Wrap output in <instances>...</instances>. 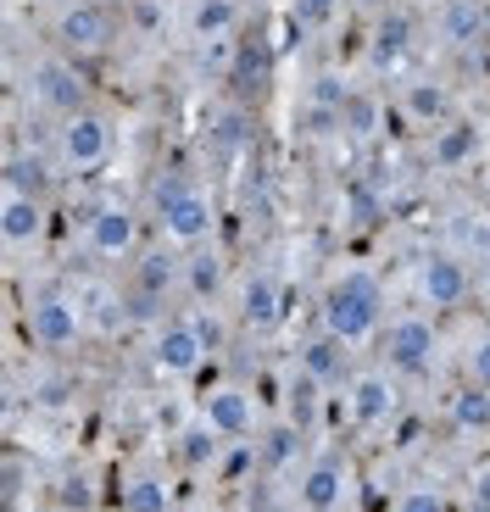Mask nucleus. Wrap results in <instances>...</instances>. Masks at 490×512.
Wrapping results in <instances>:
<instances>
[{"label": "nucleus", "instance_id": "obj_1", "mask_svg": "<svg viewBox=\"0 0 490 512\" xmlns=\"http://www.w3.org/2000/svg\"><path fill=\"white\" fill-rule=\"evenodd\" d=\"M379 318H385V284L368 268H346L323 295V334H335L340 346L374 340Z\"/></svg>", "mask_w": 490, "mask_h": 512}, {"label": "nucleus", "instance_id": "obj_2", "mask_svg": "<svg viewBox=\"0 0 490 512\" xmlns=\"http://www.w3.org/2000/svg\"><path fill=\"white\" fill-rule=\"evenodd\" d=\"M156 223H162V234L173 245H201L212 234V195L195 190L179 173H168L156 184Z\"/></svg>", "mask_w": 490, "mask_h": 512}, {"label": "nucleus", "instance_id": "obj_3", "mask_svg": "<svg viewBox=\"0 0 490 512\" xmlns=\"http://www.w3.org/2000/svg\"><path fill=\"white\" fill-rule=\"evenodd\" d=\"M28 340L39 351H51V357H67L84 340V318H78V307L62 290H34V301H28Z\"/></svg>", "mask_w": 490, "mask_h": 512}, {"label": "nucleus", "instance_id": "obj_4", "mask_svg": "<svg viewBox=\"0 0 490 512\" xmlns=\"http://www.w3.org/2000/svg\"><path fill=\"white\" fill-rule=\"evenodd\" d=\"M56 156H62V167H67V173H78V179L101 173L106 156H112V123H106L101 112L67 117L62 134H56Z\"/></svg>", "mask_w": 490, "mask_h": 512}, {"label": "nucleus", "instance_id": "obj_5", "mask_svg": "<svg viewBox=\"0 0 490 512\" xmlns=\"http://www.w3.org/2000/svg\"><path fill=\"white\" fill-rule=\"evenodd\" d=\"M468 268H463V256L457 251H435L418 262V301L424 307H440V312H452L468 301Z\"/></svg>", "mask_w": 490, "mask_h": 512}, {"label": "nucleus", "instance_id": "obj_6", "mask_svg": "<svg viewBox=\"0 0 490 512\" xmlns=\"http://www.w3.org/2000/svg\"><path fill=\"white\" fill-rule=\"evenodd\" d=\"M156 368L168 373V379H190L201 362H207V334L201 323H156V346H151Z\"/></svg>", "mask_w": 490, "mask_h": 512}, {"label": "nucleus", "instance_id": "obj_7", "mask_svg": "<svg viewBox=\"0 0 490 512\" xmlns=\"http://www.w3.org/2000/svg\"><path fill=\"white\" fill-rule=\"evenodd\" d=\"M112 34H117V17L106 12L101 0H78V6H67V12L56 17V39H62L67 51H78V56L106 51Z\"/></svg>", "mask_w": 490, "mask_h": 512}, {"label": "nucleus", "instance_id": "obj_8", "mask_svg": "<svg viewBox=\"0 0 490 512\" xmlns=\"http://www.w3.org/2000/svg\"><path fill=\"white\" fill-rule=\"evenodd\" d=\"M84 245L101 262H123L140 245V218H134L129 206H95L90 223H84Z\"/></svg>", "mask_w": 490, "mask_h": 512}, {"label": "nucleus", "instance_id": "obj_9", "mask_svg": "<svg viewBox=\"0 0 490 512\" xmlns=\"http://www.w3.org/2000/svg\"><path fill=\"white\" fill-rule=\"evenodd\" d=\"M435 351H440V329L429 318H396L385 329V362L396 373H424Z\"/></svg>", "mask_w": 490, "mask_h": 512}, {"label": "nucleus", "instance_id": "obj_10", "mask_svg": "<svg viewBox=\"0 0 490 512\" xmlns=\"http://www.w3.org/2000/svg\"><path fill=\"white\" fill-rule=\"evenodd\" d=\"M201 418H207L229 446H245V440L257 435V401H251V390H240V384H218V390H207Z\"/></svg>", "mask_w": 490, "mask_h": 512}, {"label": "nucleus", "instance_id": "obj_11", "mask_svg": "<svg viewBox=\"0 0 490 512\" xmlns=\"http://www.w3.org/2000/svg\"><path fill=\"white\" fill-rule=\"evenodd\" d=\"M28 95H34V106H45V112H62V117L84 112V78L67 62H39L34 73H28Z\"/></svg>", "mask_w": 490, "mask_h": 512}, {"label": "nucleus", "instance_id": "obj_12", "mask_svg": "<svg viewBox=\"0 0 490 512\" xmlns=\"http://www.w3.org/2000/svg\"><path fill=\"white\" fill-rule=\"evenodd\" d=\"M390 412H396V384H390L385 373H357V379L346 384V418L357 423V429H379Z\"/></svg>", "mask_w": 490, "mask_h": 512}, {"label": "nucleus", "instance_id": "obj_13", "mask_svg": "<svg viewBox=\"0 0 490 512\" xmlns=\"http://www.w3.org/2000/svg\"><path fill=\"white\" fill-rule=\"evenodd\" d=\"M0 234H6V245H12V251L39 245V240H45V201L6 190V201H0Z\"/></svg>", "mask_w": 490, "mask_h": 512}, {"label": "nucleus", "instance_id": "obj_14", "mask_svg": "<svg viewBox=\"0 0 490 512\" xmlns=\"http://www.w3.org/2000/svg\"><path fill=\"white\" fill-rule=\"evenodd\" d=\"M240 318H245V329H262V334H268L273 323L284 318V290H279V279H268V273H251V279H245V290H240Z\"/></svg>", "mask_w": 490, "mask_h": 512}, {"label": "nucleus", "instance_id": "obj_15", "mask_svg": "<svg viewBox=\"0 0 490 512\" xmlns=\"http://www.w3.org/2000/svg\"><path fill=\"white\" fill-rule=\"evenodd\" d=\"M296 496H301V507H307V512H335L340 496H346V468H340L335 457L312 462L307 474H301Z\"/></svg>", "mask_w": 490, "mask_h": 512}, {"label": "nucleus", "instance_id": "obj_16", "mask_svg": "<svg viewBox=\"0 0 490 512\" xmlns=\"http://www.w3.org/2000/svg\"><path fill=\"white\" fill-rule=\"evenodd\" d=\"M268 73H273V51H268V39H262V34L234 39V67H229L234 90H245V95L268 90Z\"/></svg>", "mask_w": 490, "mask_h": 512}, {"label": "nucleus", "instance_id": "obj_17", "mask_svg": "<svg viewBox=\"0 0 490 512\" xmlns=\"http://www.w3.org/2000/svg\"><path fill=\"white\" fill-rule=\"evenodd\" d=\"M490 28L485 6L479 0H440V39L446 45H457V51H468V45H479Z\"/></svg>", "mask_w": 490, "mask_h": 512}, {"label": "nucleus", "instance_id": "obj_18", "mask_svg": "<svg viewBox=\"0 0 490 512\" xmlns=\"http://www.w3.org/2000/svg\"><path fill=\"white\" fill-rule=\"evenodd\" d=\"M6 190L45 201V190H51V162H45V151H12L6 156Z\"/></svg>", "mask_w": 490, "mask_h": 512}, {"label": "nucleus", "instance_id": "obj_19", "mask_svg": "<svg viewBox=\"0 0 490 512\" xmlns=\"http://www.w3.org/2000/svg\"><path fill=\"white\" fill-rule=\"evenodd\" d=\"M435 167H463V162H474V151H479V128L474 123H457V117H446V123L435 128Z\"/></svg>", "mask_w": 490, "mask_h": 512}, {"label": "nucleus", "instance_id": "obj_20", "mask_svg": "<svg viewBox=\"0 0 490 512\" xmlns=\"http://www.w3.org/2000/svg\"><path fill=\"white\" fill-rule=\"evenodd\" d=\"M407 45H413V17L390 12V17H379L374 39H368V56H374V67H396L407 56Z\"/></svg>", "mask_w": 490, "mask_h": 512}, {"label": "nucleus", "instance_id": "obj_21", "mask_svg": "<svg viewBox=\"0 0 490 512\" xmlns=\"http://www.w3.org/2000/svg\"><path fill=\"white\" fill-rule=\"evenodd\" d=\"M407 117H413V123H446V112H452V95H446V84H440V78H413V84H407Z\"/></svg>", "mask_w": 490, "mask_h": 512}, {"label": "nucleus", "instance_id": "obj_22", "mask_svg": "<svg viewBox=\"0 0 490 512\" xmlns=\"http://www.w3.org/2000/svg\"><path fill=\"white\" fill-rule=\"evenodd\" d=\"M452 423L463 429V435H490V390L485 384L468 379L463 390L452 396Z\"/></svg>", "mask_w": 490, "mask_h": 512}, {"label": "nucleus", "instance_id": "obj_23", "mask_svg": "<svg viewBox=\"0 0 490 512\" xmlns=\"http://www.w3.org/2000/svg\"><path fill=\"white\" fill-rule=\"evenodd\" d=\"M173 284H179V262H173L168 251H145L140 268H134V290L156 295V301H168Z\"/></svg>", "mask_w": 490, "mask_h": 512}, {"label": "nucleus", "instance_id": "obj_24", "mask_svg": "<svg viewBox=\"0 0 490 512\" xmlns=\"http://www.w3.org/2000/svg\"><path fill=\"white\" fill-rule=\"evenodd\" d=\"M123 512H173V496L156 474H129L123 479Z\"/></svg>", "mask_w": 490, "mask_h": 512}, {"label": "nucleus", "instance_id": "obj_25", "mask_svg": "<svg viewBox=\"0 0 490 512\" xmlns=\"http://www.w3.org/2000/svg\"><path fill=\"white\" fill-rule=\"evenodd\" d=\"M301 373H312L318 384L346 373V357H340V340H335V334H318V340H307V346H301Z\"/></svg>", "mask_w": 490, "mask_h": 512}, {"label": "nucleus", "instance_id": "obj_26", "mask_svg": "<svg viewBox=\"0 0 490 512\" xmlns=\"http://www.w3.org/2000/svg\"><path fill=\"white\" fill-rule=\"evenodd\" d=\"M240 28V0H201L195 6V34L201 39H234Z\"/></svg>", "mask_w": 490, "mask_h": 512}, {"label": "nucleus", "instance_id": "obj_27", "mask_svg": "<svg viewBox=\"0 0 490 512\" xmlns=\"http://www.w3.org/2000/svg\"><path fill=\"white\" fill-rule=\"evenodd\" d=\"M374 128H379V101L368 90H351L346 106H340V134L346 140H368Z\"/></svg>", "mask_w": 490, "mask_h": 512}, {"label": "nucleus", "instance_id": "obj_28", "mask_svg": "<svg viewBox=\"0 0 490 512\" xmlns=\"http://www.w3.org/2000/svg\"><path fill=\"white\" fill-rule=\"evenodd\" d=\"M218 446H229V440H223L207 418H201V423H190V429L179 435V457L190 462V468H207V462H218Z\"/></svg>", "mask_w": 490, "mask_h": 512}, {"label": "nucleus", "instance_id": "obj_29", "mask_svg": "<svg viewBox=\"0 0 490 512\" xmlns=\"http://www.w3.org/2000/svg\"><path fill=\"white\" fill-rule=\"evenodd\" d=\"M184 284L195 290V301H212V295H218V284H223L218 251H195L190 262H184Z\"/></svg>", "mask_w": 490, "mask_h": 512}, {"label": "nucleus", "instance_id": "obj_30", "mask_svg": "<svg viewBox=\"0 0 490 512\" xmlns=\"http://www.w3.org/2000/svg\"><path fill=\"white\" fill-rule=\"evenodd\" d=\"M56 501H62V512H90L95 507V485L84 474H62L56 479Z\"/></svg>", "mask_w": 490, "mask_h": 512}, {"label": "nucleus", "instance_id": "obj_31", "mask_svg": "<svg viewBox=\"0 0 490 512\" xmlns=\"http://www.w3.org/2000/svg\"><path fill=\"white\" fill-rule=\"evenodd\" d=\"M346 212H351V223H374L379 212H385V201H379V190L368 179H357L346 190Z\"/></svg>", "mask_w": 490, "mask_h": 512}, {"label": "nucleus", "instance_id": "obj_32", "mask_svg": "<svg viewBox=\"0 0 490 512\" xmlns=\"http://www.w3.org/2000/svg\"><path fill=\"white\" fill-rule=\"evenodd\" d=\"M240 145H245V112H223L218 123H212V151L234 156Z\"/></svg>", "mask_w": 490, "mask_h": 512}, {"label": "nucleus", "instance_id": "obj_33", "mask_svg": "<svg viewBox=\"0 0 490 512\" xmlns=\"http://www.w3.org/2000/svg\"><path fill=\"white\" fill-rule=\"evenodd\" d=\"M346 95H351V84L340 73H318V78H312L307 106H329V112H340V106H346Z\"/></svg>", "mask_w": 490, "mask_h": 512}, {"label": "nucleus", "instance_id": "obj_34", "mask_svg": "<svg viewBox=\"0 0 490 512\" xmlns=\"http://www.w3.org/2000/svg\"><path fill=\"white\" fill-rule=\"evenodd\" d=\"M290 12H296V23H301V28H323V23H335L340 0H296Z\"/></svg>", "mask_w": 490, "mask_h": 512}, {"label": "nucleus", "instance_id": "obj_35", "mask_svg": "<svg viewBox=\"0 0 490 512\" xmlns=\"http://www.w3.org/2000/svg\"><path fill=\"white\" fill-rule=\"evenodd\" d=\"M290 457H296V429H273L262 446V468H284Z\"/></svg>", "mask_w": 490, "mask_h": 512}, {"label": "nucleus", "instance_id": "obj_36", "mask_svg": "<svg viewBox=\"0 0 490 512\" xmlns=\"http://www.w3.org/2000/svg\"><path fill=\"white\" fill-rule=\"evenodd\" d=\"M396 512H452V507H446V496H440V490L418 485V490H407V496L396 501Z\"/></svg>", "mask_w": 490, "mask_h": 512}, {"label": "nucleus", "instance_id": "obj_37", "mask_svg": "<svg viewBox=\"0 0 490 512\" xmlns=\"http://www.w3.org/2000/svg\"><path fill=\"white\" fill-rule=\"evenodd\" d=\"M468 379L485 384V390H490V329L479 334L474 346H468Z\"/></svg>", "mask_w": 490, "mask_h": 512}, {"label": "nucleus", "instance_id": "obj_38", "mask_svg": "<svg viewBox=\"0 0 490 512\" xmlns=\"http://www.w3.org/2000/svg\"><path fill=\"white\" fill-rule=\"evenodd\" d=\"M301 128L318 134V140H329V134H340V112H329V106H307V112H301Z\"/></svg>", "mask_w": 490, "mask_h": 512}, {"label": "nucleus", "instance_id": "obj_39", "mask_svg": "<svg viewBox=\"0 0 490 512\" xmlns=\"http://www.w3.org/2000/svg\"><path fill=\"white\" fill-rule=\"evenodd\" d=\"M34 401H45V407H62V401H67V384H62V379H45V384L34 390Z\"/></svg>", "mask_w": 490, "mask_h": 512}, {"label": "nucleus", "instance_id": "obj_40", "mask_svg": "<svg viewBox=\"0 0 490 512\" xmlns=\"http://www.w3.org/2000/svg\"><path fill=\"white\" fill-rule=\"evenodd\" d=\"M474 507H479V512H490V474H479V479H474Z\"/></svg>", "mask_w": 490, "mask_h": 512}, {"label": "nucleus", "instance_id": "obj_41", "mask_svg": "<svg viewBox=\"0 0 490 512\" xmlns=\"http://www.w3.org/2000/svg\"><path fill=\"white\" fill-rule=\"evenodd\" d=\"M351 6H385V0H351Z\"/></svg>", "mask_w": 490, "mask_h": 512}, {"label": "nucleus", "instance_id": "obj_42", "mask_svg": "<svg viewBox=\"0 0 490 512\" xmlns=\"http://www.w3.org/2000/svg\"><path fill=\"white\" fill-rule=\"evenodd\" d=\"M485 295H490V268H485Z\"/></svg>", "mask_w": 490, "mask_h": 512}]
</instances>
